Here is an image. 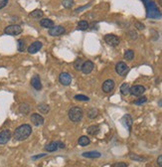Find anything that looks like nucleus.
Returning <instances> with one entry per match:
<instances>
[{
    "instance_id": "19",
    "label": "nucleus",
    "mask_w": 162,
    "mask_h": 167,
    "mask_svg": "<svg viewBox=\"0 0 162 167\" xmlns=\"http://www.w3.org/2000/svg\"><path fill=\"white\" fill-rule=\"evenodd\" d=\"M40 25L43 28H48V29H51V28L54 27V22L49 18H44L40 21Z\"/></svg>"
},
{
    "instance_id": "27",
    "label": "nucleus",
    "mask_w": 162,
    "mask_h": 167,
    "mask_svg": "<svg viewBox=\"0 0 162 167\" xmlns=\"http://www.w3.org/2000/svg\"><path fill=\"white\" fill-rule=\"evenodd\" d=\"M85 63V61H83V59H77L75 61L74 63V68H75V70H77V71H81L82 70V67H83V64Z\"/></svg>"
},
{
    "instance_id": "29",
    "label": "nucleus",
    "mask_w": 162,
    "mask_h": 167,
    "mask_svg": "<svg viewBox=\"0 0 162 167\" xmlns=\"http://www.w3.org/2000/svg\"><path fill=\"white\" fill-rule=\"evenodd\" d=\"M124 59L127 60V61H132L133 58H134V52L132 50H126L123 55Z\"/></svg>"
},
{
    "instance_id": "32",
    "label": "nucleus",
    "mask_w": 162,
    "mask_h": 167,
    "mask_svg": "<svg viewBox=\"0 0 162 167\" xmlns=\"http://www.w3.org/2000/svg\"><path fill=\"white\" fill-rule=\"evenodd\" d=\"M75 100L79 101H90V98L87 96H83V95H77V96H75Z\"/></svg>"
},
{
    "instance_id": "30",
    "label": "nucleus",
    "mask_w": 162,
    "mask_h": 167,
    "mask_svg": "<svg viewBox=\"0 0 162 167\" xmlns=\"http://www.w3.org/2000/svg\"><path fill=\"white\" fill-rule=\"evenodd\" d=\"M88 28V23L86 20H81L78 23V29L79 30H87Z\"/></svg>"
},
{
    "instance_id": "9",
    "label": "nucleus",
    "mask_w": 162,
    "mask_h": 167,
    "mask_svg": "<svg viewBox=\"0 0 162 167\" xmlns=\"http://www.w3.org/2000/svg\"><path fill=\"white\" fill-rule=\"evenodd\" d=\"M49 35L53 36V37H57V36H61L63 34L66 33V29L63 26H54L53 28L49 29Z\"/></svg>"
},
{
    "instance_id": "24",
    "label": "nucleus",
    "mask_w": 162,
    "mask_h": 167,
    "mask_svg": "<svg viewBox=\"0 0 162 167\" xmlns=\"http://www.w3.org/2000/svg\"><path fill=\"white\" fill-rule=\"evenodd\" d=\"M38 109L40 113H42L43 114H46L49 113L50 108H49V106L46 103H40V104H38Z\"/></svg>"
},
{
    "instance_id": "25",
    "label": "nucleus",
    "mask_w": 162,
    "mask_h": 167,
    "mask_svg": "<svg viewBox=\"0 0 162 167\" xmlns=\"http://www.w3.org/2000/svg\"><path fill=\"white\" fill-rule=\"evenodd\" d=\"M78 143L81 146H87L91 143V140L88 136H81L79 138V140H78Z\"/></svg>"
},
{
    "instance_id": "40",
    "label": "nucleus",
    "mask_w": 162,
    "mask_h": 167,
    "mask_svg": "<svg viewBox=\"0 0 162 167\" xmlns=\"http://www.w3.org/2000/svg\"><path fill=\"white\" fill-rule=\"evenodd\" d=\"M88 6H90V4H88V5H87V6H83V7H81V8H78V9H76V10H75V12H80L81 10H83V9L88 8Z\"/></svg>"
},
{
    "instance_id": "3",
    "label": "nucleus",
    "mask_w": 162,
    "mask_h": 167,
    "mask_svg": "<svg viewBox=\"0 0 162 167\" xmlns=\"http://www.w3.org/2000/svg\"><path fill=\"white\" fill-rule=\"evenodd\" d=\"M83 116V113L82 108H78V106H74L69 111V118L71 119L73 122H79L82 121Z\"/></svg>"
},
{
    "instance_id": "8",
    "label": "nucleus",
    "mask_w": 162,
    "mask_h": 167,
    "mask_svg": "<svg viewBox=\"0 0 162 167\" xmlns=\"http://www.w3.org/2000/svg\"><path fill=\"white\" fill-rule=\"evenodd\" d=\"M145 90L146 88L145 87H143V86H140V85L132 86V87H130L129 93L133 96H140L144 93Z\"/></svg>"
},
{
    "instance_id": "18",
    "label": "nucleus",
    "mask_w": 162,
    "mask_h": 167,
    "mask_svg": "<svg viewBox=\"0 0 162 167\" xmlns=\"http://www.w3.org/2000/svg\"><path fill=\"white\" fill-rule=\"evenodd\" d=\"M82 155L86 158H100L101 153L98 151H87V152H83Z\"/></svg>"
},
{
    "instance_id": "36",
    "label": "nucleus",
    "mask_w": 162,
    "mask_h": 167,
    "mask_svg": "<svg viewBox=\"0 0 162 167\" xmlns=\"http://www.w3.org/2000/svg\"><path fill=\"white\" fill-rule=\"evenodd\" d=\"M127 163L125 162H116L113 164H111V167H127Z\"/></svg>"
},
{
    "instance_id": "39",
    "label": "nucleus",
    "mask_w": 162,
    "mask_h": 167,
    "mask_svg": "<svg viewBox=\"0 0 162 167\" xmlns=\"http://www.w3.org/2000/svg\"><path fill=\"white\" fill-rule=\"evenodd\" d=\"M156 162H157V165L159 167H162V154L157 157V161H156Z\"/></svg>"
},
{
    "instance_id": "11",
    "label": "nucleus",
    "mask_w": 162,
    "mask_h": 167,
    "mask_svg": "<svg viewBox=\"0 0 162 167\" xmlns=\"http://www.w3.org/2000/svg\"><path fill=\"white\" fill-rule=\"evenodd\" d=\"M114 86H116V84H114V81H112V80H111V79L104 81L103 84V86H101L103 92V93H111V91L114 88Z\"/></svg>"
},
{
    "instance_id": "35",
    "label": "nucleus",
    "mask_w": 162,
    "mask_h": 167,
    "mask_svg": "<svg viewBox=\"0 0 162 167\" xmlns=\"http://www.w3.org/2000/svg\"><path fill=\"white\" fill-rule=\"evenodd\" d=\"M134 26H135V28L138 30H144L145 29V25L143 24V23L138 22V21H136V22L134 23Z\"/></svg>"
},
{
    "instance_id": "4",
    "label": "nucleus",
    "mask_w": 162,
    "mask_h": 167,
    "mask_svg": "<svg viewBox=\"0 0 162 167\" xmlns=\"http://www.w3.org/2000/svg\"><path fill=\"white\" fill-rule=\"evenodd\" d=\"M22 27L20 25H9L7 26L6 28L4 29V33L7 34V35H11V36H16V35H19V34L22 33Z\"/></svg>"
},
{
    "instance_id": "42",
    "label": "nucleus",
    "mask_w": 162,
    "mask_h": 167,
    "mask_svg": "<svg viewBox=\"0 0 162 167\" xmlns=\"http://www.w3.org/2000/svg\"><path fill=\"white\" fill-rule=\"evenodd\" d=\"M158 106H160V108H162V100H160L158 101Z\"/></svg>"
},
{
    "instance_id": "23",
    "label": "nucleus",
    "mask_w": 162,
    "mask_h": 167,
    "mask_svg": "<svg viewBox=\"0 0 162 167\" xmlns=\"http://www.w3.org/2000/svg\"><path fill=\"white\" fill-rule=\"evenodd\" d=\"M129 90H130V87L129 85L127 83H124L122 84V85L121 86V93L122 96H126L129 93Z\"/></svg>"
},
{
    "instance_id": "37",
    "label": "nucleus",
    "mask_w": 162,
    "mask_h": 167,
    "mask_svg": "<svg viewBox=\"0 0 162 167\" xmlns=\"http://www.w3.org/2000/svg\"><path fill=\"white\" fill-rule=\"evenodd\" d=\"M128 35H129V38L132 39V40H135V39H137V33L135 32V31H129Z\"/></svg>"
},
{
    "instance_id": "16",
    "label": "nucleus",
    "mask_w": 162,
    "mask_h": 167,
    "mask_svg": "<svg viewBox=\"0 0 162 167\" xmlns=\"http://www.w3.org/2000/svg\"><path fill=\"white\" fill-rule=\"evenodd\" d=\"M121 121H122V123L124 124V126L128 129V131H130V130H131L132 123H133L132 117L130 116V114H125V116L121 118Z\"/></svg>"
},
{
    "instance_id": "10",
    "label": "nucleus",
    "mask_w": 162,
    "mask_h": 167,
    "mask_svg": "<svg viewBox=\"0 0 162 167\" xmlns=\"http://www.w3.org/2000/svg\"><path fill=\"white\" fill-rule=\"evenodd\" d=\"M11 131L9 129H5V130H2L0 132V144H6L7 142L11 139Z\"/></svg>"
},
{
    "instance_id": "34",
    "label": "nucleus",
    "mask_w": 162,
    "mask_h": 167,
    "mask_svg": "<svg viewBox=\"0 0 162 167\" xmlns=\"http://www.w3.org/2000/svg\"><path fill=\"white\" fill-rule=\"evenodd\" d=\"M146 101H147V98H146V96H140V98H138V100L133 101V103H134V104H138V106H139V104L145 103Z\"/></svg>"
},
{
    "instance_id": "7",
    "label": "nucleus",
    "mask_w": 162,
    "mask_h": 167,
    "mask_svg": "<svg viewBox=\"0 0 162 167\" xmlns=\"http://www.w3.org/2000/svg\"><path fill=\"white\" fill-rule=\"evenodd\" d=\"M116 72L117 73V75L121 76V77H125L127 73L129 72V68L124 62H118L116 65Z\"/></svg>"
},
{
    "instance_id": "28",
    "label": "nucleus",
    "mask_w": 162,
    "mask_h": 167,
    "mask_svg": "<svg viewBox=\"0 0 162 167\" xmlns=\"http://www.w3.org/2000/svg\"><path fill=\"white\" fill-rule=\"evenodd\" d=\"M43 15H44V13L40 9H36L30 13V17H32V18H42Z\"/></svg>"
},
{
    "instance_id": "13",
    "label": "nucleus",
    "mask_w": 162,
    "mask_h": 167,
    "mask_svg": "<svg viewBox=\"0 0 162 167\" xmlns=\"http://www.w3.org/2000/svg\"><path fill=\"white\" fill-rule=\"evenodd\" d=\"M30 121H31V122H32L34 125H36V126H40V125H42V124L44 123L43 116H40V114H38V113L31 114Z\"/></svg>"
},
{
    "instance_id": "38",
    "label": "nucleus",
    "mask_w": 162,
    "mask_h": 167,
    "mask_svg": "<svg viewBox=\"0 0 162 167\" xmlns=\"http://www.w3.org/2000/svg\"><path fill=\"white\" fill-rule=\"evenodd\" d=\"M8 1L9 0H0V9L4 8V7L8 4Z\"/></svg>"
},
{
    "instance_id": "26",
    "label": "nucleus",
    "mask_w": 162,
    "mask_h": 167,
    "mask_svg": "<svg viewBox=\"0 0 162 167\" xmlns=\"http://www.w3.org/2000/svg\"><path fill=\"white\" fill-rule=\"evenodd\" d=\"M129 158L131 160H134V161H138V162H142V161H145L146 158L143 157V156H140V155H137V154H134V153H130L129 154Z\"/></svg>"
},
{
    "instance_id": "21",
    "label": "nucleus",
    "mask_w": 162,
    "mask_h": 167,
    "mask_svg": "<svg viewBox=\"0 0 162 167\" xmlns=\"http://www.w3.org/2000/svg\"><path fill=\"white\" fill-rule=\"evenodd\" d=\"M98 116V109L96 108H91L88 111V117L90 119H95Z\"/></svg>"
},
{
    "instance_id": "15",
    "label": "nucleus",
    "mask_w": 162,
    "mask_h": 167,
    "mask_svg": "<svg viewBox=\"0 0 162 167\" xmlns=\"http://www.w3.org/2000/svg\"><path fill=\"white\" fill-rule=\"evenodd\" d=\"M42 46L43 45H42V43L40 41H35L28 47V52H29L30 54H35V53H37L38 51L41 50Z\"/></svg>"
},
{
    "instance_id": "22",
    "label": "nucleus",
    "mask_w": 162,
    "mask_h": 167,
    "mask_svg": "<svg viewBox=\"0 0 162 167\" xmlns=\"http://www.w3.org/2000/svg\"><path fill=\"white\" fill-rule=\"evenodd\" d=\"M30 106L28 103H21L20 104V106H19V111H20V113H23V114H27V113H29V111H30Z\"/></svg>"
},
{
    "instance_id": "6",
    "label": "nucleus",
    "mask_w": 162,
    "mask_h": 167,
    "mask_svg": "<svg viewBox=\"0 0 162 167\" xmlns=\"http://www.w3.org/2000/svg\"><path fill=\"white\" fill-rule=\"evenodd\" d=\"M104 41L108 45L111 47H116L119 45L121 43V39L117 37L114 34H108V35L104 36Z\"/></svg>"
},
{
    "instance_id": "14",
    "label": "nucleus",
    "mask_w": 162,
    "mask_h": 167,
    "mask_svg": "<svg viewBox=\"0 0 162 167\" xmlns=\"http://www.w3.org/2000/svg\"><path fill=\"white\" fill-rule=\"evenodd\" d=\"M93 68H95V64H93V62H91V61H86L83 64V67H82V70H81V71H82L83 74L88 75V74H90V73L93 72Z\"/></svg>"
},
{
    "instance_id": "2",
    "label": "nucleus",
    "mask_w": 162,
    "mask_h": 167,
    "mask_svg": "<svg viewBox=\"0 0 162 167\" xmlns=\"http://www.w3.org/2000/svg\"><path fill=\"white\" fill-rule=\"evenodd\" d=\"M31 133H32V127H31V125L22 124L14 130L13 136L18 141H23V140L27 139L31 135Z\"/></svg>"
},
{
    "instance_id": "20",
    "label": "nucleus",
    "mask_w": 162,
    "mask_h": 167,
    "mask_svg": "<svg viewBox=\"0 0 162 167\" xmlns=\"http://www.w3.org/2000/svg\"><path fill=\"white\" fill-rule=\"evenodd\" d=\"M100 126L98 125H91V126H88V129H87V131H88V133L90 134V135H96L100 132Z\"/></svg>"
},
{
    "instance_id": "5",
    "label": "nucleus",
    "mask_w": 162,
    "mask_h": 167,
    "mask_svg": "<svg viewBox=\"0 0 162 167\" xmlns=\"http://www.w3.org/2000/svg\"><path fill=\"white\" fill-rule=\"evenodd\" d=\"M66 147L65 143H63L61 141H53V142H50L48 143L46 146H45V149L48 151V152H54V151H57L58 149H64Z\"/></svg>"
},
{
    "instance_id": "12",
    "label": "nucleus",
    "mask_w": 162,
    "mask_h": 167,
    "mask_svg": "<svg viewBox=\"0 0 162 167\" xmlns=\"http://www.w3.org/2000/svg\"><path fill=\"white\" fill-rule=\"evenodd\" d=\"M59 82L63 86H69L72 82V77L69 73H62L59 76Z\"/></svg>"
},
{
    "instance_id": "17",
    "label": "nucleus",
    "mask_w": 162,
    "mask_h": 167,
    "mask_svg": "<svg viewBox=\"0 0 162 167\" xmlns=\"http://www.w3.org/2000/svg\"><path fill=\"white\" fill-rule=\"evenodd\" d=\"M31 86L37 91H40L42 90V84H41V80H40V77L38 75L34 76V77L31 79Z\"/></svg>"
},
{
    "instance_id": "33",
    "label": "nucleus",
    "mask_w": 162,
    "mask_h": 167,
    "mask_svg": "<svg viewBox=\"0 0 162 167\" xmlns=\"http://www.w3.org/2000/svg\"><path fill=\"white\" fill-rule=\"evenodd\" d=\"M62 4L65 8H71L73 5H74V0H63Z\"/></svg>"
},
{
    "instance_id": "43",
    "label": "nucleus",
    "mask_w": 162,
    "mask_h": 167,
    "mask_svg": "<svg viewBox=\"0 0 162 167\" xmlns=\"http://www.w3.org/2000/svg\"><path fill=\"white\" fill-rule=\"evenodd\" d=\"M159 4H160L161 6H162V0H159Z\"/></svg>"
},
{
    "instance_id": "41",
    "label": "nucleus",
    "mask_w": 162,
    "mask_h": 167,
    "mask_svg": "<svg viewBox=\"0 0 162 167\" xmlns=\"http://www.w3.org/2000/svg\"><path fill=\"white\" fill-rule=\"evenodd\" d=\"M46 155H47V154H39V155H37V156H33L32 159H33V160H35V159H38V158L44 157V156H46Z\"/></svg>"
},
{
    "instance_id": "31",
    "label": "nucleus",
    "mask_w": 162,
    "mask_h": 167,
    "mask_svg": "<svg viewBox=\"0 0 162 167\" xmlns=\"http://www.w3.org/2000/svg\"><path fill=\"white\" fill-rule=\"evenodd\" d=\"M26 48V44H25V41L23 39H20L18 40V51L19 52H23L25 50Z\"/></svg>"
},
{
    "instance_id": "1",
    "label": "nucleus",
    "mask_w": 162,
    "mask_h": 167,
    "mask_svg": "<svg viewBox=\"0 0 162 167\" xmlns=\"http://www.w3.org/2000/svg\"><path fill=\"white\" fill-rule=\"evenodd\" d=\"M146 8V17L150 19H160L162 14L153 0H142Z\"/></svg>"
}]
</instances>
